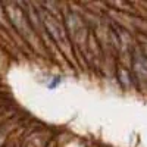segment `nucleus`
Masks as SVG:
<instances>
[{"instance_id": "nucleus-1", "label": "nucleus", "mask_w": 147, "mask_h": 147, "mask_svg": "<svg viewBox=\"0 0 147 147\" xmlns=\"http://www.w3.org/2000/svg\"><path fill=\"white\" fill-rule=\"evenodd\" d=\"M41 21L44 22V27L47 28V32L50 34V37H52L56 43H59L62 47L68 46V43H66V35H65V30H63L62 25H59V21H57L52 13H46V15L41 18Z\"/></svg>"}, {"instance_id": "nucleus-2", "label": "nucleus", "mask_w": 147, "mask_h": 147, "mask_svg": "<svg viewBox=\"0 0 147 147\" xmlns=\"http://www.w3.org/2000/svg\"><path fill=\"white\" fill-rule=\"evenodd\" d=\"M66 25H68V31L71 38L75 43H81L85 40V27L82 24V19L77 15L69 12L66 16Z\"/></svg>"}, {"instance_id": "nucleus-3", "label": "nucleus", "mask_w": 147, "mask_h": 147, "mask_svg": "<svg viewBox=\"0 0 147 147\" xmlns=\"http://www.w3.org/2000/svg\"><path fill=\"white\" fill-rule=\"evenodd\" d=\"M6 10L9 12V19H10V22L13 24V27H15L22 35L28 37V34H32V31L30 30L28 22L25 21V15H24V12H22L16 5L7 6Z\"/></svg>"}, {"instance_id": "nucleus-4", "label": "nucleus", "mask_w": 147, "mask_h": 147, "mask_svg": "<svg viewBox=\"0 0 147 147\" xmlns=\"http://www.w3.org/2000/svg\"><path fill=\"white\" fill-rule=\"evenodd\" d=\"M132 71L137 81H141L143 85H147V56L140 52L134 53L132 57Z\"/></svg>"}, {"instance_id": "nucleus-5", "label": "nucleus", "mask_w": 147, "mask_h": 147, "mask_svg": "<svg viewBox=\"0 0 147 147\" xmlns=\"http://www.w3.org/2000/svg\"><path fill=\"white\" fill-rule=\"evenodd\" d=\"M6 140V132L5 131H0V146H2Z\"/></svg>"}]
</instances>
